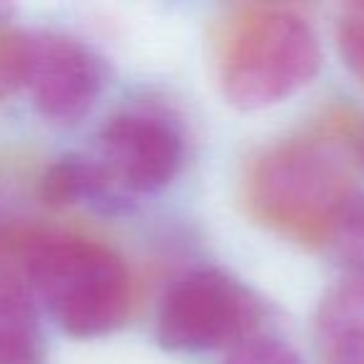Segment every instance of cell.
<instances>
[{
    "instance_id": "1",
    "label": "cell",
    "mask_w": 364,
    "mask_h": 364,
    "mask_svg": "<svg viewBox=\"0 0 364 364\" xmlns=\"http://www.w3.org/2000/svg\"><path fill=\"white\" fill-rule=\"evenodd\" d=\"M354 195L347 160L322 137H289L267 147L247 175L250 213L302 245H327Z\"/></svg>"
},
{
    "instance_id": "2",
    "label": "cell",
    "mask_w": 364,
    "mask_h": 364,
    "mask_svg": "<svg viewBox=\"0 0 364 364\" xmlns=\"http://www.w3.org/2000/svg\"><path fill=\"white\" fill-rule=\"evenodd\" d=\"M322 46L314 26L292 8L242 11L220 43L223 95L240 110H264L289 100L314 80Z\"/></svg>"
},
{
    "instance_id": "3",
    "label": "cell",
    "mask_w": 364,
    "mask_h": 364,
    "mask_svg": "<svg viewBox=\"0 0 364 364\" xmlns=\"http://www.w3.org/2000/svg\"><path fill=\"white\" fill-rule=\"evenodd\" d=\"M26 272L60 329L70 337L110 334L130 312V274L110 247L75 235L36 237Z\"/></svg>"
},
{
    "instance_id": "4",
    "label": "cell",
    "mask_w": 364,
    "mask_h": 364,
    "mask_svg": "<svg viewBox=\"0 0 364 364\" xmlns=\"http://www.w3.org/2000/svg\"><path fill=\"white\" fill-rule=\"evenodd\" d=\"M262 319V302L225 269L188 272L165 292L157 309L155 334L170 352H213L237 347L252 337Z\"/></svg>"
},
{
    "instance_id": "5",
    "label": "cell",
    "mask_w": 364,
    "mask_h": 364,
    "mask_svg": "<svg viewBox=\"0 0 364 364\" xmlns=\"http://www.w3.org/2000/svg\"><path fill=\"white\" fill-rule=\"evenodd\" d=\"M185 160L182 132L152 110H122L97 132V162L127 195L157 193L177 177Z\"/></svg>"
},
{
    "instance_id": "6",
    "label": "cell",
    "mask_w": 364,
    "mask_h": 364,
    "mask_svg": "<svg viewBox=\"0 0 364 364\" xmlns=\"http://www.w3.org/2000/svg\"><path fill=\"white\" fill-rule=\"evenodd\" d=\"M105 68L97 53L75 38L28 33L26 90L46 120L75 125L97 102Z\"/></svg>"
},
{
    "instance_id": "7",
    "label": "cell",
    "mask_w": 364,
    "mask_h": 364,
    "mask_svg": "<svg viewBox=\"0 0 364 364\" xmlns=\"http://www.w3.org/2000/svg\"><path fill=\"white\" fill-rule=\"evenodd\" d=\"M322 364H364V277L347 274L327 289L314 317Z\"/></svg>"
},
{
    "instance_id": "8",
    "label": "cell",
    "mask_w": 364,
    "mask_h": 364,
    "mask_svg": "<svg viewBox=\"0 0 364 364\" xmlns=\"http://www.w3.org/2000/svg\"><path fill=\"white\" fill-rule=\"evenodd\" d=\"M41 193L55 208L82 205L105 215H122L132 205L130 195L107 175L97 157L85 155H65L53 162L43 175Z\"/></svg>"
},
{
    "instance_id": "9",
    "label": "cell",
    "mask_w": 364,
    "mask_h": 364,
    "mask_svg": "<svg viewBox=\"0 0 364 364\" xmlns=\"http://www.w3.org/2000/svg\"><path fill=\"white\" fill-rule=\"evenodd\" d=\"M43 334L28 289L0 277V364H41Z\"/></svg>"
},
{
    "instance_id": "10",
    "label": "cell",
    "mask_w": 364,
    "mask_h": 364,
    "mask_svg": "<svg viewBox=\"0 0 364 364\" xmlns=\"http://www.w3.org/2000/svg\"><path fill=\"white\" fill-rule=\"evenodd\" d=\"M327 247H332L347 274L364 277V198L354 195L337 220Z\"/></svg>"
},
{
    "instance_id": "11",
    "label": "cell",
    "mask_w": 364,
    "mask_h": 364,
    "mask_svg": "<svg viewBox=\"0 0 364 364\" xmlns=\"http://www.w3.org/2000/svg\"><path fill=\"white\" fill-rule=\"evenodd\" d=\"M337 46L344 65L364 80V0L349 3L337 18Z\"/></svg>"
},
{
    "instance_id": "12",
    "label": "cell",
    "mask_w": 364,
    "mask_h": 364,
    "mask_svg": "<svg viewBox=\"0 0 364 364\" xmlns=\"http://www.w3.org/2000/svg\"><path fill=\"white\" fill-rule=\"evenodd\" d=\"M225 364H304L302 357L277 337H250L230 349Z\"/></svg>"
},
{
    "instance_id": "13",
    "label": "cell",
    "mask_w": 364,
    "mask_h": 364,
    "mask_svg": "<svg viewBox=\"0 0 364 364\" xmlns=\"http://www.w3.org/2000/svg\"><path fill=\"white\" fill-rule=\"evenodd\" d=\"M359 150H362V160H364V130H362V137H359Z\"/></svg>"
}]
</instances>
